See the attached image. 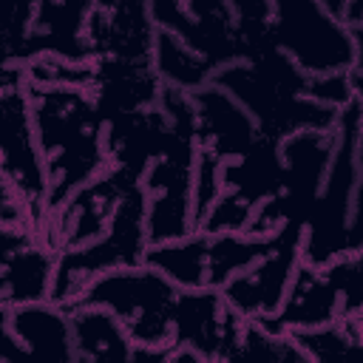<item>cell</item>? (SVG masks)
Returning a JSON list of instances; mask_svg holds the SVG:
<instances>
[{"label":"cell","instance_id":"obj_1","mask_svg":"<svg viewBox=\"0 0 363 363\" xmlns=\"http://www.w3.org/2000/svg\"><path fill=\"white\" fill-rule=\"evenodd\" d=\"M34 142L45 170V218L108 167L105 122L85 88L28 85Z\"/></svg>","mask_w":363,"mask_h":363},{"label":"cell","instance_id":"obj_2","mask_svg":"<svg viewBox=\"0 0 363 363\" xmlns=\"http://www.w3.org/2000/svg\"><path fill=\"white\" fill-rule=\"evenodd\" d=\"M306 82L309 77L278 48L250 62H233L210 79V85L221 88L250 113L258 136L275 145L303 130H335L340 111L309 99Z\"/></svg>","mask_w":363,"mask_h":363},{"label":"cell","instance_id":"obj_3","mask_svg":"<svg viewBox=\"0 0 363 363\" xmlns=\"http://www.w3.org/2000/svg\"><path fill=\"white\" fill-rule=\"evenodd\" d=\"M360 136L363 96H354L337 116L332 159L303 224L301 261L309 267L320 269L340 255L360 252Z\"/></svg>","mask_w":363,"mask_h":363},{"label":"cell","instance_id":"obj_4","mask_svg":"<svg viewBox=\"0 0 363 363\" xmlns=\"http://www.w3.org/2000/svg\"><path fill=\"white\" fill-rule=\"evenodd\" d=\"M156 105L170 122V142L142 179V187L147 193L145 227L150 247L193 233V167L199 153L190 94L162 85Z\"/></svg>","mask_w":363,"mask_h":363},{"label":"cell","instance_id":"obj_5","mask_svg":"<svg viewBox=\"0 0 363 363\" xmlns=\"http://www.w3.org/2000/svg\"><path fill=\"white\" fill-rule=\"evenodd\" d=\"M176 298H179V286H173L153 267L139 264L96 275L71 306H99L111 312L136 346L173 349Z\"/></svg>","mask_w":363,"mask_h":363},{"label":"cell","instance_id":"obj_6","mask_svg":"<svg viewBox=\"0 0 363 363\" xmlns=\"http://www.w3.org/2000/svg\"><path fill=\"white\" fill-rule=\"evenodd\" d=\"M147 193L139 184L128 187L105 235L79 247V250H65L57 252L54 258V278H51V295L48 303L65 309L71 306L79 292L102 272L111 269H125V267H139L147 252Z\"/></svg>","mask_w":363,"mask_h":363},{"label":"cell","instance_id":"obj_7","mask_svg":"<svg viewBox=\"0 0 363 363\" xmlns=\"http://www.w3.org/2000/svg\"><path fill=\"white\" fill-rule=\"evenodd\" d=\"M275 48L306 77L346 74L363 65V34L335 20L320 0H272Z\"/></svg>","mask_w":363,"mask_h":363},{"label":"cell","instance_id":"obj_8","mask_svg":"<svg viewBox=\"0 0 363 363\" xmlns=\"http://www.w3.org/2000/svg\"><path fill=\"white\" fill-rule=\"evenodd\" d=\"M332 147H335V130L332 133L303 130L281 142V190L255 210L247 227L250 235H269L284 224H295V227L306 224L326 164L332 159Z\"/></svg>","mask_w":363,"mask_h":363},{"label":"cell","instance_id":"obj_9","mask_svg":"<svg viewBox=\"0 0 363 363\" xmlns=\"http://www.w3.org/2000/svg\"><path fill=\"white\" fill-rule=\"evenodd\" d=\"M0 176L28 207L37 230L45 224V170L34 142L26 71L0 88Z\"/></svg>","mask_w":363,"mask_h":363},{"label":"cell","instance_id":"obj_10","mask_svg":"<svg viewBox=\"0 0 363 363\" xmlns=\"http://www.w3.org/2000/svg\"><path fill=\"white\" fill-rule=\"evenodd\" d=\"M133 184H139V179L108 164L96 179H91L88 184L74 190L45 218V224L40 230V241L57 255V252L79 250V247L102 238L125 190Z\"/></svg>","mask_w":363,"mask_h":363},{"label":"cell","instance_id":"obj_11","mask_svg":"<svg viewBox=\"0 0 363 363\" xmlns=\"http://www.w3.org/2000/svg\"><path fill=\"white\" fill-rule=\"evenodd\" d=\"M301 238H303V227L295 224L278 227L272 250L218 289L224 303L241 320H261L275 315V309L281 306L289 289L292 272L301 264Z\"/></svg>","mask_w":363,"mask_h":363},{"label":"cell","instance_id":"obj_12","mask_svg":"<svg viewBox=\"0 0 363 363\" xmlns=\"http://www.w3.org/2000/svg\"><path fill=\"white\" fill-rule=\"evenodd\" d=\"M156 28L176 34L193 54H199L213 71L241 62V51L233 31V11L227 3L207 0H159L147 3Z\"/></svg>","mask_w":363,"mask_h":363},{"label":"cell","instance_id":"obj_13","mask_svg":"<svg viewBox=\"0 0 363 363\" xmlns=\"http://www.w3.org/2000/svg\"><path fill=\"white\" fill-rule=\"evenodd\" d=\"M244 320L218 289H179L173 306V349H187L207 363H224L238 346Z\"/></svg>","mask_w":363,"mask_h":363},{"label":"cell","instance_id":"obj_14","mask_svg":"<svg viewBox=\"0 0 363 363\" xmlns=\"http://www.w3.org/2000/svg\"><path fill=\"white\" fill-rule=\"evenodd\" d=\"M88 94L102 116V122H113L130 116L136 111L153 108L162 94V79L153 68V60H91Z\"/></svg>","mask_w":363,"mask_h":363},{"label":"cell","instance_id":"obj_15","mask_svg":"<svg viewBox=\"0 0 363 363\" xmlns=\"http://www.w3.org/2000/svg\"><path fill=\"white\" fill-rule=\"evenodd\" d=\"M156 26L147 3H91L85 43L91 60H153Z\"/></svg>","mask_w":363,"mask_h":363},{"label":"cell","instance_id":"obj_16","mask_svg":"<svg viewBox=\"0 0 363 363\" xmlns=\"http://www.w3.org/2000/svg\"><path fill=\"white\" fill-rule=\"evenodd\" d=\"M62 312L68 315L74 363H164L173 352L170 346H136L122 323L99 306H71Z\"/></svg>","mask_w":363,"mask_h":363},{"label":"cell","instance_id":"obj_17","mask_svg":"<svg viewBox=\"0 0 363 363\" xmlns=\"http://www.w3.org/2000/svg\"><path fill=\"white\" fill-rule=\"evenodd\" d=\"M340 315V298L337 289L329 278V272L320 267H309V264H298L289 281V289L281 301V306L275 309V315L252 320L258 323L264 332L269 335H289L295 329H315V326H326L332 320H337Z\"/></svg>","mask_w":363,"mask_h":363},{"label":"cell","instance_id":"obj_18","mask_svg":"<svg viewBox=\"0 0 363 363\" xmlns=\"http://www.w3.org/2000/svg\"><path fill=\"white\" fill-rule=\"evenodd\" d=\"M91 3H34L28 37L23 43L20 65L37 57H57L74 65L91 62L85 43V20Z\"/></svg>","mask_w":363,"mask_h":363},{"label":"cell","instance_id":"obj_19","mask_svg":"<svg viewBox=\"0 0 363 363\" xmlns=\"http://www.w3.org/2000/svg\"><path fill=\"white\" fill-rule=\"evenodd\" d=\"M196 113V145L221 162L238 159L255 139L258 130L250 113L216 85H204L190 94Z\"/></svg>","mask_w":363,"mask_h":363},{"label":"cell","instance_id":"obj_20","mask_svg":"<svg viewBox=\"0 0 363 363\" xmlns=\"http://www.w3.org/2000/svg\"><path fill=\"white\" fill-rule=\"evenodd\" d=\"M167 142H170V122L159 105L105 125L108 164L130 173L139 182L145 179L147 167L164 153Z\"/></svg>","mask_w":363,"mask_h":363},{"label":"cell","instance_id":"obj_21","mask_svg":"<svg viewBox=\"0 0 363 363\" xmlns=\"http://www.w3.org/2000/svg\"><path fill=\"white\" fill-rule=\"evenodd\" d=\"M221 190L255 216V210L281 190V145L258 136L238 159L224 162Z\"/></svg>","mask_w":363,"mask_h":363},{"label":"cell","instance_id":"obj_22","mask_svg":"<svg viewBox=\"0 0 363 363\" xmlns=\"http://www.w3.org/2000/svg\"><path fill=\"white\" fill-rule=\"evenodd\" d=\"M11 332L34 363H74L68 315L54 303L11 309Z\"/></svg>","mask_w":363,"mask_h":363},{"label":"cell","instance_id":"obj_23","mask_svg":"<svg viewBox=\"0 0 363 363\" xmlns=\"http://www.w3.org/2000/svg\"><path fill=\"white\" fill-rule=\"evenodd\" d=\"M54 252L37 241L26 250H20L9 264L0 269V303L9 309L45 303L51 295V278H54Z\"/></svg>","mask_w":363,"mask_h":363},{"label":"cell","instance_id":"obj_24","mask_svg":"<svg viewBox=\"0 0 363 363\" xmlns=\"http://www.w3.org/2000/svg\"><path fill=\"white\" fill-rule=\"evenodd\" d=\"M272 244H275V233H269V235H250V233L207 235L204 289H221L230 278H235L238 272H244L255 261H261L272 250Z\"/></svg>","mask_w":363,"mask_h":363},{"label":"cell","instance_id":"obj_25","mask_svg":"<svg viewBox=\"0 0 363 363\" xmlns=\"http://www.w3.org/2000/svg\"><path fill=\"white\" fill-rule=\"evenodd\" d=\"M309 363H363V320H332L284 335Z\"/></svg>","mask_w":363,"mask_h":363},{"label":"cell","instance_id":"obj_26","mask_svg":"<svg viewBox=\"0 0 363 363\" xmlns=\"http://www.w3.org/2000/svg\"><path fill=\"white\" fill-rule=\"evenodd\" d=\"M204 255H207V235L187 233L184 238L147 247L142 264L162 272L179 289H204Z\"/></svg>","mask_w":363,"mask_h":363},{"label":"cell","instance_id":"obj_27","mask_svg":"<svg viewBox=\"0 0 363 363\" xmlns=\"http://www.w3.org/2000/svg\"><path fill=\"white\" fill-rule=\"evenodd\" d=\"M153 68L162 79L164 88H176L184 94H196L204 85H210L213 79V68L193 54L176 34L156 28V40H153Z\"/></svg>","mask_w":363,"mask_h":363},{"label":"cell","instance_id":"obj_28","mask_svg":"<svg viewBox=\"0 0 363 363\" xmlns=\"http://www.w3.org/2000/svg\"><path fill=\"white\" fill-rule=\"evenodd\" d=\"M40 241V230L23 204V199L14 193V187L0 176V269L14 258L20 250Z\"/></svg>","mask_w":363,"mask_h":363},{"label":"cell","instance_id":"obj_29","mask_svg":"<svg viewBox=\"0 0 363 363\" xmlns=\"http://www.w3.org/2000/svg\"><path fill=\"white\" fill-rule=\"evenodd\" d=\"M340 298V320H363V298H360V252H349L323 267Z\"/></svg>","mask_w":363,"mask_h":363},{"label":"cell","instance_id":"obj_30","mask_svg":"<svg viewBox=\"0 0 363 363\" xmlns=\"http://www.w3.org/2000/svg\"><path fill=\"white\" fill-rule=\"evenodd\" d=\"M286 343H289L286 337L269 335L258 323L244 320L238 346L233 349V354L224 363H284Z\"/></svg>","mask_w":363,"mask_h":363},{"label":"cell","instance_id":"obj_31","mask_svg":"<svg viewBox=\"0 0 363 363\" xmlns=\"http://www.w3.org/2000/svg\"><path fill=\"white\" fill-rule=\"evenodd\" d=\"M0 363H34L11 332V309L0 303Z\"/></svg>","mask_w":363,"mask_h":363},{"label":"cell","instance_id":"obj_32","mask_svg":"<svg viewBox=\"0 0 363 363\" xmlns=\"http://www.w3.org/2000/svg\"><path fill=\"white\" fill-rule=\"evenodd\" d=\"M164 363H207V360L199 357V354H193V352H187V349H173Z\"/></svg>","mask_w":363,"mask_h":363},{"label":"cell","instance_id":"obj_33","mask_svg":"<svg viewBox=\"0 0 363 363\" xmlns=\"http://www.w3.org/2000/svg\"><path fill=\"white\" fill-rule=\"evenodd\" d=\"M284 363H309V360H306V357H303V354H301V352H298L292 343H286V354H284Z\"/></svg>","mask_w":363,"mask_h":363}]
</instances>
